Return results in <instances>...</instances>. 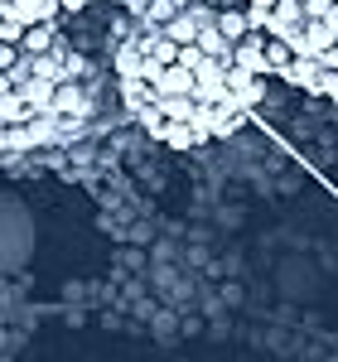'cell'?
Segmentation results:
<instances>
[{"instance_id":"cell-8","label":"cell","mask_w":338,"mask_h":362,"mask_svg":"<svg viewBox=\"0 0 338 362\" xmlns=\"http://www.w3.org/2000/svg\"><path fill=\"white\" fill-rule=\"evenodd\" d=\"M121 92H126V102H131L136 112H150V107H155V87L145 83V78H121Z\"/></svg>"},{"instance_id":"cell-6","label":"cell","mask_w":338,"mask_h":362,"mask_svg":"<svg viewBox=\"0 0 338 362\" xmlns=\"http://www.w3.org/2000/svg\"><path fill=\"white\" fill-rule=\"evenodd\" d=\"M261 58H266V73H281L285 63L295 58V49L285 44L281 34H261Z\"/></svg>"},{"instance_id":"cell-4","label":"cell","mask_w":338,"mask_h":362,"mask_svg":"<svg viewBox=\"0 0 338 362\" xmlns=\"http://www.w3.org/2000/svg\"><path fill=\"white\" fill-rule=\"evenodd\" d=\"M54 20H29L25 29H20V39H15V44H20V54H49V49H54Z\"/></svg>"},{"instance_id":"cell-11","label":"cell","mask_w":338,"mask_h":362,"mask_svg":"<svg viewBox=\"0 0 338 362\" xmlns=\"http://www.w3.org/2000/svg\"><path fill=\"white\" fill-rule=\"evenodd\" d=\"M15 68H20V44L0 39V73H15Z\"/></svg>"},{"instance_id":"cell-7","label":"cell","mask_w":338,"mask_h":362,"mask_svg":"<svg viewBox=\"0 0 338 362\" xmlns=\"http://www.w3.org/2000/svg\"><path fill=\"white\" fill-rule=\"evenodd\" d=\"M160 136H165L174 150H189V145H198V140H203V131H198L194 121H165V131H160Z\"/></svg>"},{"instance_id":"cell-9","label":"cell","mask_w":338,"mask_h":362,"mask_svg":"<svg viewBox=\"0 0 338 362\" xmlns=\"http://www.w3.org/2000/svg\"><path fill=\"white\" fill-rule=\"evenodd\" d=\"M20 121H29V107H25V97L10 87V92H0V126H20Z\"/></svg>"},{"instance_id":"cell-2","label":"cell","mask_w":338,"mask_h":362,"mask_svg":"<svg viewBox=\"0 0 338 362\" xmlns=\"http://www.w3.org/2000/svg\"><path fill=\"white\" fill-rule=\"evenodd\" d=\"M49 112L54 116H78V121H83L87 116V92L78 83H54V92H49Z\"/></svg>"},{"instance_id":"cell-3","label":"cell","mask_w":338,"mask_h":362,"mask_svg":"<svg viewBox=\"0 0 338 362\" xmlns=\"http://www.w3.org/2000/svg\"><path fill=\"white\" fill-rule=\"evenodd\" d=\"M189 83H194V73H189V68H179V63L155 68V78H150L155 97H184V92H189Z\"/></svg>"},{"instance_id":"cell-12","label":"cell","mask_w":338,"mask_h":362,"mask_svg":"<svg viewBox=\"0 0 338 362\" xmlns=\"http://www.w3.org/2000/svg\"><path fill=\"white\" fill-rule=\"evenodd\" d=\"M92 0H58V10H68V15H83Z\"/></svg>"},{"instance_id":"cell-10","label":"cell","mask_w":338,"mask_h":362,"mask_svg":"<svg viewBox=\"0 0 338 362\" xmlns=\"http://www.w3.org/2000/svg\"><path fill=\"white\" fill-rule=\"evenodd\" d=\"M305 20H334V0H300Z\"/></svg>"},{"instance_id":"cell-5","label":"cell","mask_w":338,"mask_h":362,"mask_svg":"<svg viewBox=\"0 0 338 362\" xmlns=\"http://www.w3.org/2000/svg\"><path fill=\"white\" fill-rule=\"evenodd\" d=\"M213 29H218V34H223L227 44H237V39H242V34H247V10H237V5H218V10H213Z\"/></svg>"},{"instance_id":"cell-1","label":"cell","mask_w":338,"mask_h":362,"mask_svg":"<svg viewBox=\"0 0 338 362\" xmlns=\"http://www.w3.org/2000/svg\"><path fill=\"white\" fill-rule=\"evenodd\" d=\"M189 97H194V107H208V102H223L227 97V78H223V63H203L194 73V83H189Z\"/></svg>"}]
</instances>
